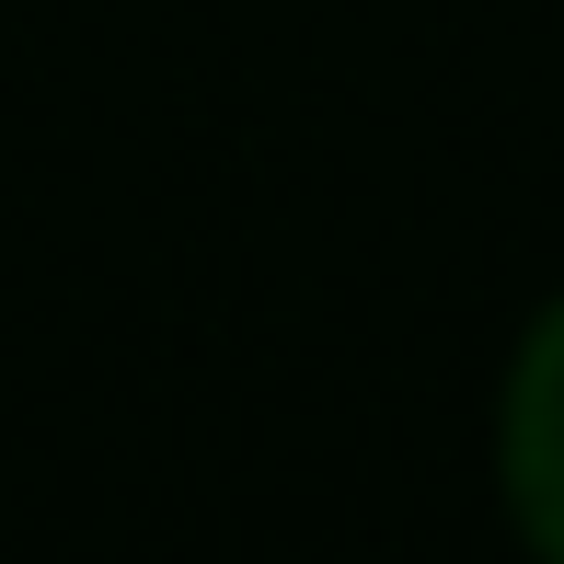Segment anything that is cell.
I'll return each instance as SVG.
<instances>
[{"instance_id":"cell-1","label":"cell","mask_w":564,"mask_h":564,"mask_svg":"<svg viewBox=\"0 0 564 564\" xmlns=\"http://www.w3.org/2000/svg\"><path fill=\"white\" fill-rule=\"evenodd\" d=\"M496 507L530 564H564V289L519 323L496 380Z\"/></svg>"}]
</instances>
